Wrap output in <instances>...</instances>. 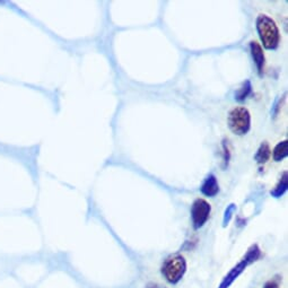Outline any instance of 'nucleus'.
<instances>
[{"instance_id":"7","label":"nucleus","mask_w":288,"mask_h":288,"mask_svg":"<svg viewBox=\"0 0 288 288\" xmlns=\"http://www.w3.org/2000/svg\"><path fill=\"white\" fill-rule=\"evenodd\" d=\"M200 190H201V192L207 197L216 196L218 191H220V185H218L216 176L212 174L208 175L207 179L205 180V182L202 183Z\"/></svg>"},{"instance_id":"4","label":"nucleus","mask_w":288,"mask_h":288,"mask_svg":"<svg viewBox=\"0 0 288 288\" xmlns=\"http://www.w3.org/2000/svg\"><path fill=\"white\" fill-rule=\"evenodd\" d=\"M227 123H229L231 131L235 134L243 136L248 133L251 127V115L249 110L244 106H236L232 109L229 113Z\"/></svg>"},{"instance_id":"12","label":"nucleus","mask_w":288,"mask_h":288,"mask_svg":"<svg viewBox=\"0 0 288 288\" xmlns=\"http://www.w3.org/2000/svg\"><path fill=\"white\" fill-rule=\"evenodd\" d=\"M263 288H279V281H277L276 279H271L268 282H266Z\"/></svg>"},{"instance_id":"9","label":"nucleus","mask_w":288,"mask_h":288,"mask_svg":"<svg viewBox=\"0 0 288 288\" xmlns=\"http://www.w3.org/2000/svg\"><path fill=\"white\" fill-rule=\"evenodd\" d=\"M288 155V140H282L273 150V160L280 162Z\"/></svg>"},{"instance_id":"11","label":"nucleus","mask_w":288,"mask_h":288,"mask_svg":"<svg viewBox=\"0 0 288 288\" xmlns=\"http://www.w3.org/2000/svg\"><path fill=\"white\" fill-rule=\"evenodd\" d=\"M251 92V83L249 81H247L245 83H243L242 87L240 88V91L236 94V100L238 101H243L247 99V96L250 94Z\"/></svg>"},{"instance_id":"5","label":"nucleus","mask_w":288,"mask_h":288,"mask_svg":"<svg viewBox=\"0 0 288 288\" xmlns=\"http://www.w3.org/2000/svg\"><path fill=\"white\" fill-rule=\"evenodd\" d=\"M211 206L210 203L206 201L205 199H196L192 203L191 208V217H192V224L196 230L200 229L206 224L209 216H210Z\"/></svg>"},{"instance_id":"8","label":"nucleus","mask_w":288,"mask_h":288,"mask_svg":"<svg viewBox=\"0 0 288 288\" xmlns=\"http://www.w3.org/2000/svg\"><path fill=\"white\" fill-rule=\"evenodd\" d=\"M270 155H271V151H270V147H269V143L262 142L261 145H260L257 154H255L254 156V159L258 162V163L264 164L269 159H270Z\"/></svg>"},{"instance_id":"2","label":"nucleus","mask_w":288,"mask_h":288,"mask_svg":"<svg viewBox=\"0 0 288 288\" xmlns=\"http://www.w3.org/2000/svg\"><path fill=\"white\" fill-rule=\"evenodd\" d=\"M187 271V261L181 254L170 255L162 266V273L170 284H178Z\"/></svg>"},{"instance_id":"10","label":"nucleus","mask_w":288,"mask_h":288,"mask_svg":"<svg viewBox=\"0 0 288 288\" xmlns=\"http://www.w3.org/2000/svg\"><path fill=\"white\" fill-rule=\"evenodd\" d=\"M286 190H287V172H284V174H282V178L280 179L279 183H278L276 185V188L272 190L271 194L273 197L279 198L285 193Z\"/></svg>"},{"instance_id":"13","label":"nucleus","mask_w":288,"mask_h":288,"mask_svg":"<svg viewBox=\"0 0 288 288\" xmlns=\"http://www.w3.org/2000/svg\"><path fill=\"white\" fill-rule=\"evenodd\" d=\"M146 288H166V287L161 284H157V282H148Z\"/></svg>"},{"instance_id":"1","label":"nucleus","mask_w":288,"mask_h":288,"mask_svg":"<svg viewBox=\"0 0 288 288\" xmlns=\"http://www.w3.org/2000/svg\"><path fill=\"white\" fill-rule=\"evenodd\" d=\"M257 30L263 46L268 50L276 49L279 44V30L275 21L267 15H259L257 18Z\"/></svg>"},{"instance_id":"3","label":"nucleus","mask_w":288,"mask_h":288,"mask_svg":"<svg viewBox=\"0 0 288 288\" xmlns=\"http://www.w3.org/2000/svg\"><path fill=\"white\" fill-rule=\"evenodd\" d=\"M260 255H261V251L258 248V245H252V247L249 249L247 255L224 277V279H223L218 288H230V286L238 279L241 273L247 269L249 264L257 261L260 258Z\"/></svg>"},{"instance_id":"6","label":"nucleus","mask_w":288,"mask_h":288,"mask_svg":"<svg viewBox=\"0 0 288 288\" xmlns=\"http://www.w3.org/2000/svg\"><path fill=\"white\" fill-rule=\"evenodd\" d=\"M251 48V53H252V57L255 64H257V68L259 70V74L261 75L262 70H263V66H264V53H263V49L262 46L260 45L258 42L252 41L250 44Z\"/></svg>"}]
</instances>
